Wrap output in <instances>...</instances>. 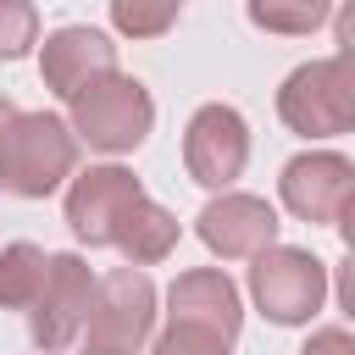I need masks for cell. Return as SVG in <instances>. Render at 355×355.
Returning <instances> with one entry per match:
<instances>
[{"instance_id": "1", "label": "cell", "mask_w": 355, "mask_h": 355, "mask_svg": "<svg viewBox=\"0 0 355 355\" xmlns=\"http://www.w3.org/2000/svg\"><path fill=\"white\" fill-rule=\"evenodd\" d=\"M277 116L300 139H333L355 133V55L305 61L277 89Z\"/></svg>"}, {"instance_id": "2", "label": "cell", "mask_w": 355, "mask_h": 355, "mask_svg": "<svg viewBox=\"0 0 355 355\" xmlns=\"http://www.w3.org/2000/svg\"><path fill=\"white\" fill-rule=\"evenodd\" d=\"M72 161H78L72 122L50 111H22L0 150V189L17 200H44L72 178Z\"/></svg>"}, {"instance_id": "3", "label": "cell", "mask_w": 355, "mask_h": 355, "mask_svg": "<svg viewBox=\"0 0 355 355\" xmlns=\"http://www.w3.org/2000/svg\"><path fill=\"white\" fill-rule=\"evenodd\" d=\"M150 122H155V100L128 72H111L72 100V139H83L89 150H105V155L139 150L150 139Z\"/></svg>"}, {"instance_id": "4", "label": "cell", "mask_w": 355, "mask_h": 355, "mask_svg": "<svg viewBox=\"0 0 355 355\" xmlns=\"http://www.w3.org/2000/svg\"><path fill=\"white\" fill-rule=\"evenodd\" d=\"M250 294L261 305L266 322L277 327H300L322 311L327 300V266L311 255V250H294V244H272L266 255H255L250 266Z\"/></svg>"}, {"instance_id": "5", "label": "cell", "mask_w": 355, "mask_h": 355, "mask_svg": "<svg viewBox=\"0 0 355 355\" xmlns=\"http://www.w3.org/2000/svg\"><path fill=\"white\" fill-rule=\"evenodd\" d=\"M155 327V283L139 266H116L94 283V305H89V344L100 349H139Z\"/></svg>"}, {"instance_id": "6", "label": "cell", "mask_w": 355, "mask_h": 355, "mask_svg": "<svg viewBox=\"0 0 355 355\" xmlns=\"http://www.w3.org/2000/svg\"><path fill=\"white\" fill-rule=\"evenodd\" d=\"M89 305H94V272H89V261L72 255V250L50 255V266H44V294L33 300V316H28L33 344H39L44 355L67 349V344L83 333Z\"/></svg>"}, {"instance_id": "7", "label": "cell", "mask_w": 355, "mask_h": 355, "mask_svg": "<svg viewBox=\"0 0 355 355\" xmlns=\"http://www.w3.org/2000/svg\"><path fill=\"white\" fill-rule=\"evenodd\" d=\"M250 161V128L233 105H200L183 128V166L200 189H233Z\"/></svg>"}, {"instance_id": "8", "label": "cell", "mask_w": 355, "mask_h": 355, "mask_svg": "<svg viewBox=\"0 0 355 355\" xmlns=\"http://www.w3.org/2000/svg\"><path fill=\"white\" fill-rule=\"evenodd\" d=\"M277 211L261 200V194H216L200 216H194V233H200V244L211 250V255H222V261H255V255H266L272 244H277Z\"/></svg>"}, {"instance_id": "9", "label": "cell", "mask_w": 355, "mask_h": 355, "mask_svg": "<svg viewBox=\"0 0 355 355\" xmlns=\"http://www.w3.org/2000/svg\"><path fill=\"white\" fill-rule=\"evenodd\" d=\"M144 200V183L128 172V166H89L72 178L67 189V227L94 250V244H111L116 239V222L128 216V205Z\"/></svg>"}, {"instance_id": "10", "label": "cell", "mask_w": 355, "mask_h": 355, "mask_svg": "<svg viewBox=\"0 0 355 355\" xmlns=\"http://www.w3.org/2000/svg\"><path fill=\"white\" fill-rule=\"evenodd\" d=\"M39 72H44V89L72 105L89 83L116 72V44L100 28H55L39 50Z\"/></svg>"}, {"instance_id": "11", "label": "cell", "mask_w": 355, "mask_h": 355, "mask_svg": "<svg viewBox=\"0 0 355 355\" xmlns=\"http://www.w3.org/2000/svg\"><path fill=\"white\" fill-rule=\"evenodd\" d=\"M277 189H283V205L300 222H333L344 194L355 189V161L338 155V150H305L283 166Z\"/></svg>"}, {"instance_id": "12", "label": "cell", "mask_w": 355, "mask_h": 355, "mask_svg": "<svg viewBox=\"0 0 355 355\" xmlns=\"http://www.w3.org/2000/svg\"><path fill=\"white\" fill-rule=\"evenodd\" d=\"M166 316L178 327H200V333H216L222 344L239 338L244 327V305H239V288L227 272L216 266H194V272H178V283L166 288Z\"/></svg>"}, {"instance_id": "13", "label": "cell", "mask_w": 355, "mask_h": 355, "mask_svg": "<svg viewBox=\"0 0 355 355\" xmlns=\"http://www.w3.org/2000/svg\"><path fill=\"white\" fill-rule=\"evenodd\" d=\"M111 244L128 255V266L144 272V266H155V261H166V255L178 250V216L144 194V200L128 205V216L116 222V239H111Z\"/></svg>"}, {"instance_id": "14", "label": "cell", "mask_w": 355, "mask_h": 355, "mask_svg": "<svg viewBox=\"0 0 355 355\" xmlns=\"http://www.w3.org/2000/svg\"><path fill=\"white\" fill-rule=\"evenodd\" d=\"M44 266L50 255L28 239L0 250V311H33V300L44 294Z\"/></svg>"}, {"instance_id": "15", "label": "cell", "mask_w": 355, "mask_h": 355, "mask_svg": "<svg viewBox=\"0 0 355 355\" xmlns=\"http://www.w3.org/2000/svg\"><path fill=\"white\" fill-rule=\"evenodd\" d=\"M250 22L266 33H311L327 22L322 0H250Z\"/></svg>"}, {"instance_id": "16", "label": "cell", "mask_w": 355, "mask_h": 355, "mask_svg": "<svg viewBox=\"0 0 355 355\" xmlns=\"http://www.w3.org/2000/svg\"><path fill=\"white\" fill-rule=\"evenodd\" d=\"M111 22L133 39H155L178 22V0H111Z\"/></svg>"}, {"instance_id": "17", "label": "cell", "mask_w": 355, "mask_h": 355, "mask_svg": "<svg viewBox=\"0 0 355 355\" xmlns=\"http://www.w3.org/2000/svg\"><path fill=\"white\" fill-rule=\"evenodd\" d=\"M39 44V11L28 0H0V61H22Z\"/></svg>"}, {"instance_id": "18", "label": "cell", "mask_w": 355, "mask_h": 355, "mask_svg": "<svg viewBox=\"0 0 355 355\" xmlns=\"http://www.w3.org/2000/svg\"><path fill=\"white\" fill-rule=\"evenodd\" d=\"M150 355H227V344H222L216 333H200V327H178V322H166V333L155 338Z\"/></svg>"}, {"instance_id": "19", "label": "cell", "mask_w": 355, "mask_h": 355, "mask_svg": "<svg viewBox=\"0 0 355 355\" xmlns=\"http://www.w3.org/2000/svg\"><path fill=\"white\" fill-rule=\"evenodd\" d=\"M300 355H355V333H344V327H316Z\"/></svg>"}, {"instance_id": "20", "label": "cell", "mask_w": 355, "mask_h": 355, "mask_svg": "<svg viewBox=\"0 0 355 355\" xmlns=\"http://www.w3.org/2000/svg\"><path fill=\"white\" fill-rule=\"evenodd\" d=\"M338 305H344V316L355 322V250H349L344 266H338Z\"/></svg>"}, {"instance_id": "21", "label": "cell", "mask_w": 355, "mask_h": 355, "mask_svg": "<svg viewBox=\"0 0 355 355\" xmlns=\"http://www.w3.org/2000/svg\"><path fill=\"white\" fill-rule=\"evenodd\" d=\"M333 33H338V55H355V0L333 17Z\"/></svg>"}, {"instance_id": "22", "label": "cell", "mask_w": 355, "mask_h": 355, "mask_svg": "<svg viewBox=\"0 0 355 355\" xmlns=\"http://www.w3.org/2000/svg\"><path fill=\"white\" fill-rule=\"evenodd\" d=\"M333 227H338V233H344V244L355 250V189L344 194V205H338V216H333Z\"/></svg>"}, {"instance_id": "23", "label": "cell", "mask_w": 355, "mask_h": 355, "mask_svg": "<svg viewBox=\"0 0 355 355\" xmlns=\"http://www.w3.org/2000/svg\"><path fill=\"white\" fill-rule=\"evenodd\" d=\"M17 116H22V111H17V105H11L6 94H0V150H6V139H11V128H17Z\"/></svg>"}, {"instance_id": "24", "label": "cell", "mask_w": 355, "mask_h": 355, "mask_svg": "<svg viewBox=\"0 0 355 355\" xmlns=\"http://www.w3.org/2000/svg\"><path fill=\"white\" fill-rule=\"evenodd\" d=\"M83 355H128V349H100V344H83Z\"/></svg>"}]
</instances>
